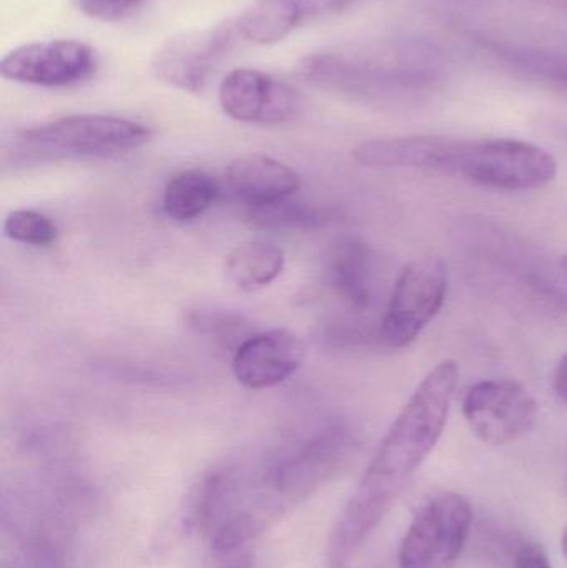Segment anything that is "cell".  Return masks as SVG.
I'll return each instance as SVG.
<instances>
[{
	"mask_svg": "<svg viewBox=\"0 0 567 568\" xmlns=\"http://www.w3.org/2000/svg\"><path fill=\"white\" fill-rule=\"evenodd\" d=\"M458 384L459 367L453 359H443L423 377L336 519L326 542L325 568H348L395 506L413 474L442 439Z\"/></svg>",
	"mask_w": 567,
	"mask_h": 568,
	"instance_id": "cell-1",
	"label": "cell"
},
{
	"mask_svg": "<svg viewBox=\"0 0 567 568\" xmlns=\"http://www.w3.org/2000/svg\"><path fill=\"white\" fill-rule=\"evenodd\" d=\"M372 159L378 169L428 170L502 192L541 190L558 175V162L548 150L516 139H378Z\"/></svg>",
	"mask_w": 567,
	"mask_h": 568,
	"instance_id": "cell-2",
	"label": "cell"
},
{
	"mask_svg": "<svg viewBox=\"0 0 567 568\" xmlns=\"http://www.w3.org/2000/svg\"><path fill=\"white\" fill-rule=\"evenodd\" d=\"M353 449L352 436L343 427L323 430L305 446L276 460L263 476L250 507L239 513L249 517L262 534L273 520L285 516L342 473Z\"/></svg>",
	"mask_w": 567,
	"mask_h": 568,
	"instance_id": "cell-3",
	"label": "cell"
},
{
	"mask_svg": "<svg viewBox=\"0 0 567 568\" xmlns=\"http://www.w3.org/2000/svg\"><path fill=\"white\" fill-rule=\"evenodd\" d=\"M433 69L422 49L316 52L300 63V73L320 89L356 97H383L425 85Z\"/></svg>",
	"mask_w": 567,
	"mask_h": 568,
	"instance_id": "cell-4",
	"label": "cell"
},
{
	"mask_svg": "<svg viewBox=\"0 0 567 568\" xmlns=\"http://www.w3.org/2000/svg\"><path fill=\"white\" fill-rule=\"evenodd\" d=\"M152 130L143 123L112 115H72L23 130L20 153L33 159H103L145 145Z\"/></svg>",
	"mask_w": 567,
	"mask_h": 568,
	"instance_id": "cell-5",
	"label": "cell"
},
{
	"mask_svg": "<svg viewBox=\"0 0 567 568\" xmlns=\"http://www.w3.org/2000/svg\"><path fill=\"white\" fill-rule=\"evenodd\" d=\"M449 273L445 260L423 256L409 263L396 280L378 339L388 349L412 346L435 321L448 294Z\"/></svg>",
	"mask_w": 567,
	"mask_h": 568,
	"instance_id": "cell-6",
	"label": "cell"
},
{
	"mask_svg": "<svg viewBox=\"0 0 567 568\" xmlns=\"http://www.w3.org/2000/svg\"><path fill=\"white\" fill-rule=\"evenodd\" d=\"M473 524V509L456 493L439 494L425 504L399 547V568H455Z\"/></svg>",
	"mask_w": 567,
	"mask_h": 568,
	"instance_id": "cell-7",
	"label": "cell"
},
{
	"mask_svg": "<svg viewBox=\"0 0 567 568\" xmlns=\"http://www.w3.org/2000/svg\"><path fill=\"white\" fill-rule=\"evenodd\" d=\"M240 37L236 20L232 19L173 37L153 55V73L183 92H202Z\"/></svg>",
	"mask_w": 567,
	"mask_h": 568,
	"instance_id": "cell-8",
	"label": "cell"
},
{
	"mask_svg": "<svg viewBox=\"0 0 567 568\" xmlns=\"http://www.w3.org/2000/svg\"><path fill=\"white\" fill-rule=\"evenodd\" d=\"M463 416L482 443L505 446L535 429L539 404L516 381L488 379L469 387L463 399Z\"/></svg>",
	"mask_w": 567,
	"mask_h": 568,
	"instance_id": "cell-9",
	"label": "cell"
},
{
	"mask_svg": "<svg viewBox=\"0 0 567 568\" xmlns=\"http://www.w3.org/2000/svg\"><path fill=\"white\" fill-rule=\"evenodd\" d=\"M99 65V53L89 43L49 39L10 50L0 62V73L3 79L23 85L63 89L92 79Z\"/></svg>",
	"mask_w": 567,
	"mask_h": 568,
	"instance_id": "cell-10",
	"label": "cell"
},
{
	"mask_svg": "<svg viewBox=\"0 0 567 568\" xmlns=\"http://www.w3.org/2000/svg\"><path fill=\"white\" fill-rule=\"evenodd\" d=\"M219 102L225 115L236 122L279 125L296 119L303 99L288 83L255 69H233L219 87Z\"/></svg>",
	"mask_w": 567,
	"mask_h": 568,
	"instance_id": "cell-11",
	"label": "cell"
},
{
	"mask_svg": "<svg viewBox=\"0 0 567 568\" xmlns=\"http://www.w3.org/2000/svg\"><path fill=\"white\" fill-rule=\"evenodd\" d=\"M305 359V347L286 329L255 333L233 354V373L249 389H269L292 377Z\"/></svg>",
	"mask_w": 567,
	"mask_h": 568,
	"instance_id": "cell-12",
	"label": "cell"
},
{
	"mask_svg": "<svg viewBox=\"0 0 567 568\" xmlns=\"http://www.w3.org/2000/svg\"><path fill=\"white\" fill-rule=\"evenodd\" d=\"M358 0H255L236 19L240 36L256 45H273L298 27L348 9Z\"/></svg>",
	"mask_w": 567,
	"mask_h": 568,
	"instance_id": "cell-13",
	"label": "cell"
},
{
	"mask_svg": "<svg viewBox=\"0 0 567 568\" xmlns=\"http://www.w3.org/2000/svg\"><path fill=\"white\" fill-rule=\"evenodd\" d=\"M225 182L233 199L249 209L290 199L302 186V179L295 170L260 153L239 156L230 162Z\"/></svg>",
	"mask_w": 567,
	"mask_h": 568,
	"instance_id": "cell-14",
	"label": "cell"
},
{
	"mask_svg": "<svg viewBox=\"0 0 567 568\" xmlns=\"http://www.w3.org/2000/svg\"><path fill=\"white\" fill-rule=\"evenodd\" d=\"M326 282L333 293L355 311H366L375 303V256L360 240H342L326 258Z\"/></svg>",
	"mask_w": 567,
	"mask_h": 568,
	"instance_id": "cell-15",
	"label": "cell"
},
{
	"mask_svg": "<svg viewBox=\"0 0 567 568\" xmlns=\"http://www.w3.org/2000/svg\"><path fill=\"white\" fill-rule=\"evenodd\" d=\"M285 266L282 248L263 240H253L235 246L226 256L225 276L233 287L243 293H255L270 286Z\"/></svg>",
	"mask_w": 567,
	"mask_h": 568,
	"instance_id": "cell-16",
	"label": "cell"
},
{
	"mask_svg": "<svg viewBox=\"0 0 567 568\" xmlns=\"http://www.w3.org/2000/svg\"><path fill=\"white\" fill-rule=\"evenodd\" d=\"M220 195V185L202 170L176 173L163 192V212L175 222H190L212 209Z\"/></svg>",
	"mask_w": 567,
	"mask_h": 568,
	"instance_id": "cell-17",
	"label": "cell"
},
{
	"mask_svg": "<svg viewBox=\"0 0 567 568\" xmlns=\"http://www.w3.org/2000/svg\"><path fill=\"white\" fill-rule=\"evenodd\" d=\"M253 225L270 230H316L330 220V213L308 203L280 202L249 209Z\"/></svg>",
	"mask_w": 567,
	"mask_h": 568,
	"instance_id": "cell-18",
	"label": "cell"
},
{
	"mask_svg": "<svg viewBox=\"0 0 567 568\" xmlns=\"http://www.w3.org/2000/svg\"><path fill=\"white\" fill-rule=\"evenodd\" d=\"M192 324L222 346H235V351L255 334L245 317L226 311H200L193 314Z\"/></svg>",
	"mask_w": 567,
	"mask_h": 568,
	"instance_id": "cell-19",
	"label": "cell"
},
{
	"mask_svg": "<svg viewBox=\"0 0 567 568\" xmlns=\"http://www.w3.org/2000/svg\"><path fill=\"white\" fill-rule=\"evenodd\" d=\"M3 235L27 246H50L57 240V226L49 216L33 210H17L3 222Z\"/></svg>",
	"mask_w": 567,
	"mask_h": 568,
	"instance_id": "cell-20",
	"label": "cell"
},
{
	"mask_svg": "<svg viewBox=\"0 0 567 568\" xmlns=\"http://www.w3.org/2000/svg\"><path fill=\"white\" fill-rule=\"evenodd\" d=\"M508 60L523 72L567 90V53L512 50Z\"/></svg>",
	"mask_w": 567,
	"mask_h": 568,
	"instance_id": "cell-21",
	"label": "cell"
},
{
	"mask_svg": "<svg viewBox=\"0 0 567 568\" xmlns=\"http://www.w3.org/2000/svg\"><path fill=\"white\" fill-rule=\"evenodd\" d=\"M75 2L90 19L117 22L139 9L145 0H75Z\"/></svg>",
	"mask_w": 567,
	"mask_h": 568,
	"instance_id": "cell-22",
	"label": "cell"
},
{
	"mask_svg": "<svg viewBox=\"0 0 567 568\" xmlns=\"http://www.w3.org/2000/svg\"><path fill=\"white\" fill-rule=\"evenodd\" d=\"M513 568H553L548 554L539 544H523L515 556Z\"/></svg>",
	"mask_w": 567,
	"mask_h": 568,
	"instance_id": "cell-23",
	"label": "cell"
},
{
	"mask_svg": "<svg viewBox=\"0 0 567 568\" xmlns=\"http://www.w3.org/2000/svg\"><path fill=\"white\" fill-rule=\"evenodd\" d=\"M555 389L558 396L567 404V353L559 361L555 373Z\"/></svg>",
	"mask_w": 567,
	"mask_h": 568,
	"instance_id": "cell-24",
	"label": "cell"
},
{
	"mask_svg": "<svg viewBox=\"0 0 567 568\" xmlns=\"http://www.w3.org/2000/svg\"><path fill=\"white\" fill-rule=\"evenodd\" d=\"M561 547H563V554H565V557L567 560V524H566L565 529H563Z\"/></svg>",
	"mask_w": 567,
	"mask_h": 568,
	"instance_id": "cell-25",
	"label": "cell"
},
{
	"mask_svg": "<svg viewBox=\"0 0 567 568\" xmlns=\"http://www.w3.org/2000/svg\"><path fill=\"white\" fill-rule=\"evenodd\" d=\"M561 266L563 268L566 270L567 272V252L565 253V256H563V260H561Z\"/></svg>",
	"mask_w": 567,
	"mask_h": 568,
	"instance_id": "cell-26",
	"label": "cell"
}]
</instances>
